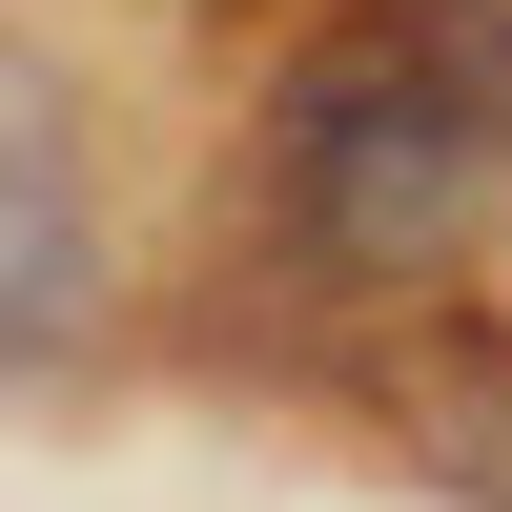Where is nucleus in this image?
<instances>
[{
  "label": "nucleus",
  "mask_w": 512,
  "mask_h": 512,
  "mask_svg": "<svg viewBox=\"0 0 512 512\" xmlns=\"http://www.w3.org/2000/svg\"><path fill=\"white\" fill-rule=\"evenodd\" d=\"M103 328V164H82V82L0 41V369H62Z\"/></svg>",
  "instance_id": "nucleus-2"
},
{
  "label": "nucleus",
  "mask_w": 512,
  "mask_h": 512,
  "mask_svg": "<svg viewBox=\"0 0 512 512\" xmlns=\"http://www.w3.org/2000/svg\"><path fill=\"white\" fill-rule=\"evenodd\" d=\"M267 205H287V246H308L328 287H451L472 226L512 205V144L349 0V21L287 62V103H267Z\"/></svg>",
  "instance_id": "nucleus-1"
},
{
  "label": "nucleus",
  "mask_w": 512,
  "mask_h": 512,
  "mask_svg": "<svg viewBox=\"0 0 512 512\" xmlns=\"http://www.w3.org/2000/svg\"><path fill=\"white\" fill-rule=\"evenodd\" d=\"M369 21H390V41H410V62H431V82H451V103H472V123H492V144H512V0H369Z\"/></svg>",
  "instance_id": "nucleus-4"
},
{
  "label": "nucleus",
  "mask_w": 512,
  "mask_h": 512,
  "mask_svg": "<svg viewBox=\"0 0 512 512\" xmlns=\"http://www.w3.org/2000/svg\"><path fill=\"white\" fill-rule=\"evenodd\" d=\"M369 390H390V451H410L431 492L512 512V328H492V308H410Z\"/></svg>",
  "instance_id": "nucleus-3"
}]
</instances>
